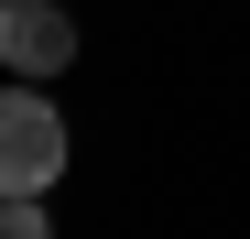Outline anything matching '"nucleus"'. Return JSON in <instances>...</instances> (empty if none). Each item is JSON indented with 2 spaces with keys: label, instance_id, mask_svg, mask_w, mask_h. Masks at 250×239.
<instances>
[{
  "label": "nucleus",
  "instance_id": "7ed1b4c3",
  "mask_svg": "<svg viewBox=\"0 0 250 239\" xmlns=\"http://www.w3.org/2000/svg\"><path fill=\"white\" fill-rule=\"evenodd\" d=\"M0 239H55V218H44V196H0Z\"/></svg>",
  "mask_w": 250,
  "mask_h": 239
},
{
  "label": "nucleus",
  "instance_id": "f257e3e1",
  "mask_svg": "<svg viewBox=\"0 0 250 239\" xmlns=\"http://www.w3.org/2000/svg\"><path fill=\"white\" fill-rule=\"evenodd\" d=\"M55 174H65V120L33 76H11L0 87V196H44Z\"/></svg>",
  "mask_w": 250,
  "mask_h": 239
},
{
  "label": "nucleus",
  "instance_id": "f03ea898",
  "mask_svg": "<svg viewBox=\"0 0 250 239\" xmlns=\"http://www.w3.org/2000/svg\"><path fill=\"white\" fill-rule=\"evenodd\" d=\"M0 65L33 76V87L65 76L76 65V11H65V0H0Z\"/></svg>",
  "mask_w": 250,
  "mask_h": 239
}]
</instances>
